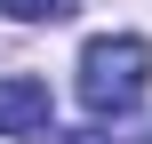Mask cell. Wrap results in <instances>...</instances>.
Listing matches in <instances>:
<instances>
[{
    "instance_id": "1",
    "label": "cell",
    "mask_w": 152,
    "mask_h": 144,
    "mask_svg": "<svg viewBox=\"0 0 152 144\" xmlns=\"http://www.w3.org/2000/svg\"><path fill=\"white\" fill-rule=\"evenodd\" d=\"M144 88H152V40H136V32H96L80 48V104L96 120H128L144 104Z\"/></svg>"
},
{
    "instance_id": "2",
    "label": "cell",
    "mask_w": 152,
    "mask_h": 144,
    "mask_svg": "<svg viewBox=\"0 0 152 144\" xmlns=\"http://www.w3.org/2000/svg\"><path fill=\"white\" fill-rule=\"evenodd\" d=\"M40 128H48V80L8 72L0 80V136H40Z\"/></svg>"
},
{
    "instance_id": "3",
    "label": "cell",
    "mask_w": 152,
    "mask_h": 144,
    "mask_svg": "<svg viewBox=\"0 0 152 144\" xmlns=\"http://www.w3.org/2000/svg\"><path fill=\"white\" fill-rule=\"evenodd\" d=\"M80 0H0V16H16V24H64Z\"/></svg>"
},
{
    "instance_id": "4",
    "label": "cell",
    "mask_w": 152,
    "mask_h": 144,
    "mask_svg": "<svg viewBox=\"0 0 152 144\" xmlns=\"http://www.w3.org/2000/svg\"><path fill=\"white\" fill-rule=\"evenodd\" d=\"M48 144H112V136H96V128H72V136H56V128H48Z\"/></svg>"
},
{
    "instance_id": "5",
    "label": "cell",
    "mask_w": 152,
    "mask_h": 144,
    "mask_svg": "<svg viewBox=\"0 0 152 144\" xmlns=\"http://www.w3.org/2000/svg\"><path fill=\"white\" fill-rule=\"evenodd\" d=\"M144 144H152V136H144Z\"/></svg>"
}]
</instances>
